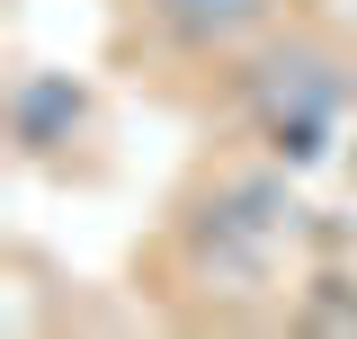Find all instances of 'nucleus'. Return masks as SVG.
I'll list each match as a JSON object with an SVG mask.
<instances>
[{
	"label": "nucleus",
	"mask_w": 357,
	"mask_h": 339,
	"mask_svg": "<svg viewBox=\"0 0 357 339\" xmlns=\"http://www.w3.org/2000/svg\"><path fill=\"white\" fill-rule=\"evenodd\" d=\"M223 107L232 126L259 143L268 161L286 170H312L349 143V116H357V63L349 45H331L321 27H268L241 63H223Z\"/></svg>",
	"instance_id": "f257e3e1"
},
{
	"label": "nucleus",
	"mask_w": 357,
	"mask_h": 339,
	"mask_svg": "<svg viewBox=\"0 0 357 339\" xmlns=\"http://www.w3.org/2000/svg\"><path fill=\"white\" fill-rule=\"evenodd\" d=\"M286 9L295 0H126L134 36L152 54H170V63H188V72L241 63L268 27H286Z\"/></svg>",
	"instance_id": "f03ea898"
},
{
	"label": "nucleus",
	"mask_w": 357,
	"mask_h": 339,
	"mask_svg": "<svg viewBox=\"0 0 357 339\" xmlns=\"http://www.w3.org/2000/svg\"><path fill=\"white\" fill-rule=\"evenodd\" d=\"M89 126H98V89H89L81 72L36 63V72L9 81V143H18L27 170H63L72 143H89Z\"/></svg>",
	"instance_id": "7ed1b4c3"
},
{
	"label": "nucleus",
	"mask_w": 357,
	"mask_h": 339,
	"mask_svg": "<svg viewBox=\"0 0 357 339\" xmlns=\"http://www.w3.org/2000/svg\"><path fill=\"white\" fill-rule=\"evenodd\" d=\"M286 331H357V277L349 268H312L286 295Z\"/></svg>",
	"instance_id": "20e7f679"
},
{
	"label": "nucleus",
	"mask_w": 357,
	"mask_h": 339,
	"mask_svg": "<svg viewBox=\"0 0 357 339\" xmlns=\"http://www.w3.org/2000/svg\"><path fill=\"white\" fill-rule=\"evenodd\" d=\"M349 179H357V116H349Z\"/></svg>",
	"instance_id": "39448f33"
}]
</instances>
